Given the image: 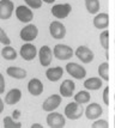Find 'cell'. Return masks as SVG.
<instances>
[{
    "label": "cell",
    "mask_w": 115,
    "mask_h": 128,
    "mask_svg": "<svg viewBox=\"0 0 115 128\" xmlns=\"http://www.w3.org/2000/svg\"><path fill=\"white\" fill-rule=\"evenodd\" d=\"M24 1L31 8H40L42 6V0H24Z\"/></svg>",
    "instance_id": "obj_29"
},
{
    "label": "cell",
    "mask_w": 115,
    "mask_h": 128,
    "mask_svg": "<svg viewBox=\"0 0 115 128\" xmlns=\"http://www.w3.org/2000/svg\"><path fill=\"white\" fill-rule=\"evenodd\" d=\"M62 74H64V70L61 67H52L46 71V77L50 82H58L62 77Z\"/></svg>",
    "instance_id": "obj_19"
},
{
    "label": "cell",
    "mask_w": 115,
    "mask_h": 128,
    "mask_svg": "<svg viewBox=\"0 0 115 128\" xmlns=\"http://www.w3.org/2000/svg\"><path fill=\"white\" fill-rule=\"evenodd\" d=\"M114 126H115V117H114Z\"/></svg>",
    "instance_id": "obj_37"
},
{
    "label": "cell",
    "mask_w": 115,
    "mask_h": 128,
    "mask_svg": "<svg viewBox=\"0 0 115 128\" xmlns=\"http://www.w3.org/2000/svg\"><path fill=\"white\" fill-rule=\"evenodd\" d=\"M114 108H115V106H114Z\"/></svg>",
    "instance_id": "obj_38"
},
{
    "label": "cell",
    "mask_w": 115,
    "mask_h": 128,
    "mask_svg": "<svg viewBox=\"0 0 115 128\" xmlns=\"http://www.w3.org/2000/svg\"><path fill=\"white\" fill-rule=\"evenodd\" d=\"M38 35V29L36 25H27L21 30V38L24 41V42H31L37 37Z\"/></svg>",
    "instance_id": "obj_6"
},
{
    "label": "cell",
    "mask_w": 115,
    "mask_h": 128,
    "mask_svg": "<svg viewBox=\"0 0 115 128\" xmlns=\"http://www.w3.org/2000/svg\"><path fill=\"white\" fill-rule=\"evenodd\" d=\"M49 32H50V35L53 36V38L61 40L65 37L66 29L62 23L58 22V20H54V22L50 23V25H49Z\"/></svg>",
    "instance_id": "obj_8"
},
{
    "label": "cell",
    "mask_w": 115,
    "mask_h": 128,
    "mask_svg": "<svg viewBox=\"0 0 115 128\" xmlns=\"http://www.w3.org/2000/svg\"><path fill=\"white\" fill-rule=\"evenodd\" d=\"M0 43H1V44H5V46H9L11 43L9 36L6 35V32L1 28H0Z\"/></svg>",
    "instance_id": "obj_28"
},
{
    "label": "cell",
    "mask_w": 115,
    "mask_h": 128,
    "mask_svg": "<svg viewBox=\"0 0 115 128\" xmlns=\"http://www.w3.org/2000/svg\"><path fill=\"white\" fill-rule=\"evenodd\" d=\"M84 88L88 90H98L102 88V78L99 77H92V78H89L84 82Z\"/></svg>",
    "instance_id": "obj_20"
},
{
    "label": "cell",
    "mask_w": 115,
    "mask_h": 128,
    "mask_svg": "<svg viewBox=\"0 0 115 128\" xmlns=\"http://www.w3.org/2000/svg\"><path fill=\"white\" fill-rule=\"evenodd\" d=\"M3 110H4V100L0 98V114L3 112Z\"/></svg>",
    "instance_id": "obj_34"
},
{
    "label": "cell",
    "mask_w": 115,
    "mask_h": 128,
    "mask_svg": "<svg viewBox=\"0 0 115 128\" xmlns=\"http://www.w3.org/2000/svg\"><path fill=\"white\" fill-rule=\"evenodd\" d=\"M53 54L59 60H68L73 56V49L66 44H56L53 49Z\"/></svg>",
    "instance_id": "obj_2"
},
{
    "label": "cell",
    "mask_w": 115,
    "mask_h": 128,
    "mask_svg": "<svg viewBox=\"0 0 115 128\" xmlns=\"http://www.w3.org/2000/svg\"><path fill=\"white\" fill-rule=\"evenodd\" d=\"M37 55V49L34 44H30V43H27V44H23L22 48H21V56H22L24 60L27 61H30V60H34Z\"/></svg>",
    "instance_id": "obj_13"
},
{
    "label": "cell",
    "mask_w": 115,
    "mask_h": 128,
    "mask_svg": "<svg viewBox=\"0 0 115 128\" xmlns=\"http://www.w3.org/2000/svg\"><path fill=\"white\" fill-rule=\"evenodd\" d=\"M53 52L50 49L48 46H43V47H41V49H40V64L42 65V66L47 67L50 65V62H52V59H53Z\"/></svg>",
    "instance_id": "obj_12"
},
{
    "label": "cell",
    "mask_w": 115,
    "mask_h": 128,
    "mask_svg": "<svg viewBox=\"0 0 115 128\" xmlns=\"http://www.w3.org/2000/svg\"><path fill=\"white\" fill-rule=\"evenodd\" d=\"M33 128H42V124L41 123H34Z\"/></svg>",
    "instance_id": "obj_35"
},
{
    "label": "cell",
    "mask_w": 115,
    "mask_h": 128,
    "mask_svg": "<svg viewBox=\"0 0 115 128\" xmlns=\"http://www.w3.org/2000/svg\"><path fill=\"white\" fill-rule=\"evenodd\" d=\"M84 112V109L80 103L78 102H72V103H68L67 106H65V116L70 120H78L80 118V116Z\"/></svg>",
    "instance_id": "obj_1"
},
{
    "label": "cell",
    "mask_w": 115,
    "mask_h": 128,
    "mask_svg": "<svg viewBox=\"0 0 115 128\" xmlns=\"http://www.w3.org/2000/svg\"><path fill=\"white\" fill-rule=\"evenodd\" d=\"M103 102L104 104H109V86H107L105 89L103 90Z\"/></svg>",
    "instance_id": "obj_31"
},
{
    "label": "cell",
    "mask_w": 115,
    "mask_h": 128,
    "mask_svg": "<svg viewBox=\"0 0 115 128\" xmlns=\"http://www.w3.org/2000/svg\"><path fill=\"white\" fill-rule=\"evenodd\" d=\"M99 42L104 49L108 50V48H109V31L108 30L102 31V34L99 35Z\"/></svg>",
    "instance_id": "obj_27"
},
{
    "label": "cell",
    "mask_w": 115,
    "mask_h": 128,
    "mask_svg": "<svg viewBox=\"0 0 115 128\" xmlns=\"http://www.w3.org/2000/svg\"><path fill=\"white\" fill-rule=\"evenodd\" d=\"M47 124L52 128H62L65 127L66 120L64 115L59 112H49L47 116Z\"/></svg>",
    "instance_id": "obj_4"
},
{
    "label": "cell",
    "mask_w": 115,
    "mask_h": 128,
    "mask_svg": "<svg viewBox=\"0 0 115 128\" xmlns=\"http://www.w3.org/2000/svg\"><path fill=\"white\" fill-rule=\"evenodd\" d=\"M66 71L70 73L73 78L76 79H84L86 76V70L83 66L78 65L76 62H70L66 65Z\"/></svg>",
    "instance_id": "obj_3"
},
{
    "label": "cell",
    "mask_w": 115,
    "mask_h": 128,
    "mask_svg": "<svg viewBox=\"0 0 115 128\" xmlns=\"http://www.w3.org/2000/svg\"><path fill=\"white\" fill-rule=\"evenodd\" d=\"M1 55H3V58L4 59H6V60H15L17 58V52L12 47H10V46H5L4 48H3V50H1Z\"/></svg>",
    "instance_id": "obj_23"
},
{
    "label": "cell",
    "mask_w": 115,
    "mask_h": 128,
    "mask_svg": "<svg viewBox=\"0 0 115 128\" xmlns=\"http://www.w3.org/2000/svg\"><path fill=\"white\" fill-rule=\"evenodd\" d=\"M15 5L11 0H0V19H9L12 16Z\"/></svg>",
    "instance_id": "obj_10"
},
{
    "label": "cell",
    "mask_w": 115,
    "mask_h": 128,
    "mask_svg": "<svg viewBox=\"0 0 115 128\" xmlns=\"http://www.w3.org/2000/svg\"><path fill=\"white\" fill-rule=\"evenodd\" d=\"M61 104V96L59 95H52L43 102V110L46 112H54L55 109Z\"/></svg>",
    "instance_id": "obj_11"
},
{
    "label": "cell",
    "mask_w": 115,
    "mask_h": 128,
    "mask_svg": "<svg viewBox=\"0 0 115 128\" xmlns=\"http://www.w3.org/2000/svg\"><path fill=\"white\" fill-rule=\"evenodd\" d=\"M72 11V6L70 4H58L52 7V14L59 19L66 18Z\"/></svg>",
    "instance_id": "obj_7"
},
{
    "label": "cell",
    "mask_w": 115,
    "mask_h": 128,
    "mask_svg": "<svg viewBox=\"0 0 115 128\" xmlns=\"http://www.w3.org/2000/svg\"><path fill=\"white\" fill-rule=\"evenodd\" d=\"M74 89H76L74 82L70 80V79H66L60 85V95L62 97H72L73 92H74Z\"/></svg>",
    "instance_id": "obj_15"
},
{
    "label": "cell",
    "mask_w": 115,
    "mask_h": 128,
    "mask_svg": "<svg viewBox=\"0 0 115 128\" xmlns=\"http://www.w3.org/2000/svg\"><path fill=\"white\" fill-rule=\"evenodd\" d=\"M76 56L84 64H89L93 60V53L86 46H79L76 49Z\"/></svg>",
    "instance_id": "obj_5"
},
{
    "label": "cell",
    "mask_w": 115,
    "mask_h": 128,
    "mask_svg": "<svg viewBox=\"0 0 115 128\" xmlns=\"http://www.w3.org/2000/svg\"><path fill=\"white\" fill-rule=\"evenodd\" d=\"M4 127L5 128H19V127H22V123L15 121L13 117L6 116L4 118Z\"/></svg>",
    "instance_id": "obj_26"
},
{
    "label": "cell",
    "mask_w": 115,
    "mask_h": 128,
    "mask_svg": "<svg viewBox=\"0 0 115 128\" xmlns=\"http://www.w3.org/2000/svg\"><path fill=\"white\" fill-rule=\"evenodd\" d=\"M93 25L97 29H107L109 25V14L108 13H97L93 18Z\"/></svg>",
    "instance_id": "obj_17"
},
{
    "label": "cell",
    "mask_w": 115,
    "mask_h": 128,
    "mask_svg": "<svg viewBox=\"0 0 115 128\" xmlns=\"http://www.w3.org/2000/svg\"><path fill=\"white\" fill-rule=\"evenodd\" d=\"M42 1H44V2H47V4H53L55 0H42Z\"/></svg>",
    "instance_id": "obj_36"
},
{
    "label": "cell",
    "mask_w": 115,
    "mask_h": 128,
    "mask_svg": "<svg viewBox=\"0 0 115 128\" xmlns=\"http://www.w3.org/2000/svg\"><path fill=\"white\" fill-rule=\"evenodd\" d=\"M109 126V123L107 120H97L92 123V127L93 128H99V127H103V128H107Z\"/></svg>",
    "instance_id": "obj_30"
},
{
    "label": "cell",
    "mask_w": 115,
    "mask_h": 128,
    "mask_svg": "<svg viewBox=\"0 0 115 128\" xmlns=\"http://www.w3.org/2000/svg\"><path fill=\"white\" fill-rule=\"evenodd\" d=\"M4 91H5V78L0 73V94H3Z\"/></svg>",
    "instance_id": "obj_32"
},
{
    "label": "cell",
    "mask_w": 115,
    "mask_h": 128,
    "mask_svg": "<svg viewBox=\"0 0 115 128\" xmlns=\"http://www.w3.org/2000/svg\"><path fill=\"white\" fill-rule=\"evenodd\" d=\"M85 7L89 13L91 14H97L99 11V1L98 0H85Z\"/></svg>",
    "instance_id": "obj_22"
},
{
    "label": "cell",
    "mask_w": 115,
    "mask_h": 128,
    "mask_svg": "<svg viewBox=\"0 0 115 128\" xmlns=\"http://www.w3.org/2000/svg\"><path fill=\"white\" fill-rule=\"evenodd\" d=\"M16 16L18 18V20H21L22 23H29L33 20L34 14L33 11L30 10V7L28 6H18L16 8Z\"/></svg>",
    "instance_id": "obj_9"
},
{
    "label": "cell",
    "mask_w": 115,
    "mask_h": 128,
    "mask_svg": "<svg viewBox=\"0 0 115 128\" xmlns=\"http://www.w3.org/2000/svg\"><path fill=\"white\" fill-rule=\"evenodd\" d=\"M6 73L15 79H24L27 77V71L21 67H9Z\"/></svg>",
    "instance_id": "obj_21"
},
{
    "label": "cell",
    "mask_w": 115,
    "mask_h": 128,
    "mask_svg": "<svg viewBox=\"0 0 115 128\" xmlns=\"http://www.w3.org/2000/svg\"><path fill=\"white\" fill-rule=\"evenodd\" d=\"M19 115H21V112H19V110H15V112H13V115H12V117H13L15 120H18V117H19Z\"/></svg>",
    "instance_id": "obj_33"
},
{
    "label": "cell",
    "mask_w": 115,
    "mask_h": 128,
    "mask_svg": "<svg viewBox=\"0 0 115 128\" xmlns=\"http://www.w3.org/2000/svg\"><path fill=\"white\" fill-rule=\"evenodd\" d=\"M102 112H103L102 106H99L98 103H91L85 109V116L88 117L89 120H97L102 115Z\"/></svg>",
    "instance_id": "obj_14"
},
{
    "label": "cell",
    "mask_w": 115,
    "mask_h": 128,
    "mask_svg": "<svg viewBox=\"0 0 115 128\" xmlns=\"http://www.w3.org/2000/svg\"><path fill=\"white\" fill-rule=\"evenodd\" d=\"M90 92L88 91H79L76 96H74V100L78 102V103H80V104H84V103H88L89 100H90Z\"/></svg>",
    "instance_id": "obj_25"
},
{
    "label": "cell",
    "mask_w": 115,
    "mask_h": 128,
    "mask_svg": "<svg viewBox=\"0 0 115 128\" xmlns=\"http://www.w3.org/2000/svg\"><path fill=\"white\" fill-rule=\"evenodd\" d=\"M21 98H22V91L19 89H11L5 97V103L12 106V104L18 103Z\"/></svg>",
    "instance_id": "obj_18"
},
{
    "label": "cell",
    "mask_w": 115,
    "mask_h": 128,
    "mask_svg": "<svg viewBox=\"0 0 115 128\" xmlns=\"http://www.w3.org/2000/svg\"><path fill=\"white\" fill-rule=\"evenodd\" d=\"M98 74L103 80H109V65L108 62H103L98 66Z\"/></svg>",
    "instance_id": "obj_24"
},
{
    "label": "cell",
    "mask_w": 115,
    "mask_h": 128,
    "mask_svg": "<svg viewBox=\"0 0 115 128\" xmlns=\"http://www.w3.org/2000/svg\"><path fill=\"white\" fill-rule=\"evenodd\" d=\"M28 91L33 96H40L43 92V84L37 78L31 79V80L28 83Z\"/></svg>",
    "instance_id": "obj_16"
}]
</instances>
